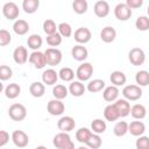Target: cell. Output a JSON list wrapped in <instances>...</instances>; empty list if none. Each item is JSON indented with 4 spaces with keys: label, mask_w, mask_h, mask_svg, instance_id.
<instances>
[{
    "label": "cell",
    "mask_w": 149,
    "mask_h": 149,
    "mask_svg": "<svg viewBox=\"0 0 149 149\" xmlns=\"http://www.w3.org/2000/svg\"><path fill=\"white\" fill-rule=\"evenodd\" d=\"M54 146L57 149H74V143L71 140V136L68 133L59 132L54 136L52 140Z\"/></svg>",
    "instance_id": "1"
},
{
    "label": "cell",
    "mask_w": 149,
    "mask_h": 149,
    "mask_svg": "<svg viewBox=\"0 0 149 149\" xmlns=\"http://www.w3.org/2000/svg\"><path fill=\"white\" fill-rule=\"evenodd\" d=\"M122 95L128 101H136L142 97V88L139 85H126L122 88Z\"/></svg>",
    "instance_id": "2"
},
{
    "label": "cell",
    "mask_w": 149,
    "mask_h": 149,
    "mask_svg": "<svg viewBox=\"0 0 149 149\" xmlns=\"http://www.w3.org/2000/svg\"><path fill=\"white\" fill-rule=\"evenodd\" d=\"M8 115L14 121H22L27 116V109L22 104H13L8 108Z\"/></svg>",
    "instance_id": "3"
},
{
    "label": "cell",
    "mask_w": 149,
    "mask_h": 149,
    "mask_svg": "<svg viewBox=\"0 0 149 149\" xmlns=\"http://www.w3.org/2000/svg\"><path fill=\"white\" fill-rule=\"evenodd\" d=\"M44 55H45V59H47V65H50V66L58 65L63 58L62 51L57 48H48L44 51Z\"/></svg>",
    "instance_id": "4"
},
{
    "label": "cell",
    "mask_w": 149,
    "mask_h": 149,
    "mask_svg": "<svg viewBox=\"0 0 149 149\" xmlns=\"http://www.w3.org/2000/svg\"><path fill=\"white\" fill-rule=\"evenodd\" d=\"M93 74V65L88 62H84L81 63L77 71H76V77L78 78L79 81H87L90 80V78Z\"/></svg>",
    "instance_id": "5"
},
{
    "label": "cell",
    "mask_w": 149,
    "mask_h": 149,
    "mask_svg": "<svg viewBox=\"0 0 149 149\" xmlns=\"http://www.w3.org/2000/svg\"><path fill=\"white\" fill-rule=\"evenodd\" d=\"M128 59L134 66H140L146 61V54L141 48H133L128 52Z\"/></svg>",
    "instance_id": "6"
},
{
    "label": "cell",
    "mask_w": 149,
    "mask_h": 149,
    "mask_svg": "<svg viewBox=\"0 0 149 149\" xmlns=\"http://www.w3.org/2000/svg\"><path fill=\"white\" fill-rule=\"evenodd\" d=\"M132 9L126 5V2H120L114 8V15L120 21H127L132 16Z\"/></svg>",
    "instance_id": "7"
},
{
    "label": "cell",
    "mask_w": 149,
    "mask_h": 149,
    "mask_svg": "<svg viewBox=\"0 0 149 149\" xmlns=\"http://www.w3.org/2000/svg\"><path fill=\"white\" fill-rule=\"evenodd\" d=\"M47 111L49 112L50 115H54V116H58V115H62L65 111V106L64 104L62 102V100H58V99H51L49 100L48 105H47Z\"/></svg>",
    "instance_id": "8"
},
{
    "label": "cell",
    "mask_w": 149,
    "mask_h": 149,
    "mask_svg": "<svg viewBox=\"0 0 149 149\" xmlns=\"http://www.w3.org/2000/svg\"><path fill=\"white\" fill-rule=\"evenodd\" d=\"M19 13H20L19 7H17V5H16L15 2H13V1L6 2V3L3 5V7H2V14H3V16H5L6 19H8V20H15V19H17ZM15 21H16V20H15Z\"/></svg>",
    "instance_id": "9"
},
{
    "label": "cell",
    "mask_w": 149,
    "mask_h": 149,
    "mask_svg": "<svg viewBox=\"0 0 149 149\" xmlns=\"http://www.w3.org/2000/svg\"><path fill=\"white\" fill-rule=\"evenodd\" d=\"M57 127L61 132L63 133H69L71 130L74 129L76 127V121L72 116H69V115H65V116H62L58 121H57Z\"/></svg>",
    "instance_id": "10"
},
{
    "label": "cell",
    "mask_w": 149,
    "mask_h": 149,
    "mask_svg": "<svg viewBox=\"0 0 149 149\" xmlns=\"http://www.w3.org/2000/svg\"><path fill=\"white\" fill-rule=\"evenodd\" d=\"M73 37H74V41L78 43V44H85L87 42H90L91 37H92V33L88 28L86 27H80L78 28L74 34H73Z\"/></svg>",
    "instance_id": "11"
},
{
    "label": "cell",
    "mask_w": 149,
    "mask_h": 149,
    "mask_svg": "<svg viewBox=\"0 0 149 149\" xmlns=\"http://www.w3.org/2000/svg\"><path fill=\"white\" fill-rule=\"evenodd\" d=\"M12 141L17 148H24L29 143V137L23 130H14L12 133Z\"/></svg>",
    "instance_id": "12"
},
{
    "label": "cell",
    "mask_w": 149,
    "mask_h": 149,
    "mask_svg": "<svg viewBox=\"0 0 149 149\" xmlns=\"http://www.w3.org/2000/svg\"><path fill=\"white\" fill-rule=\"evenodd\" d=\"M29 62L36 69H43L47 65L45 55H44V52H41V51H33L29 55Z\"/></svg>",
    "instance_id": "13"
},
{
    "label": "cell",
    "mask_w": 149,
    "mask_h": 149,
    "mask_svg": "<svg viewBox=\"0 0 149 149\" xmlns=\"http://www.w3.org/2000/svg\"><path fill=\"white\" fill-rule=\"evenodd\" d=\"M71 56L78 62H84L88 57V51L83 44H77L71 49Z\"/></svg>",
    "instance_id": "14"
},
{
    "label": "cell",
    "mask_w": 149,
    "mask_h": 149,
    "mask_svg": "<svg viewBox=\"0 0 149 149\" xmlns=\"http://www.w3.org/2000/svg\"><path fill=\"white\" fill-rule=\"evenodd\" d=\"M13 59L16 64H24L28 61V51L26 49V47L23 45H19L14 49L13 51Z\"/></svg>",
    "instance_id": "15"
},
{
    "label": "cell",
    "mask_w": 149,
    "mask_h": 149,
    "mask_svg": "<svg viewBox=\"0 0 149 149\" xmlns=\"http://www.w3.org/2000/svg\"><path fill=\"white\" fill-rule=\"evenodd\" d=\"M59 76H58V72L54 69H47L43 73H42V83L44 85H55L58 80Z\"/></svg>",
    "instance_id": "16"
},
{
    "label": "cell",
    "mask_w": 149,
    "mask_h": 149,
    "mask_svg": "<svg viewBox=\"0 0 149 149\" xmlns=\"http://www.w3.org/2000/svg\"><path fill=\"white\" fill-rule=\"evenodd\" d=\"M119 88L114 85H109L107 87L104 88L102 91V98L105 101L107 102H113V101H116L118 100V97H119Z\"/></svg>",
    "instance_id": "17"
},
{
    "label": "cell",
    "mask_w": 149,
    "mask_h": 149,
    "mask_svg": "<svg viewBox=\"0 0 149 149\" xmlns=\"http://www.w3.org/2000/svg\"><path fill=\"white\" fill-rule=\"evenodd\" d=\"M109 3L105 0H99L94 3V7H93V10H94V14L98 16V17H105L109 14Z\"/></svg>",
    "instance_id": "18"
},
{
    "label": "cell",
    "mask_w": 149,
    "mask_h": 149,
    "mask_svg": "<svg viewBox=\"0 0 149 149\" xmlns=\"http://www.w3.org/2000/svg\"><path fill=\"white\" fill-rule=\"evenodd\" d=\"M114 106L118 109L120 118H125V116L130 114V108L132 107H130V104H129L128 100H126V99H118L114 102Z\"/></svg>",
    "instance_id": "19"
},
{
    "label": "cell",
    "mask_w": 149,
    "mask_h": 149,
    "mask_svg": "<svg viewBox=\"0 0 149 149\" xmlns=\"http://www.w3.org/2000/svg\"><path fill=\"white\" fill-rule=\"evenodd\" d=\"M146 132V125L137 120V121H132L128 126V133H130V135L133 136H142Z\"/></svg>",
    "instance_id": "20"
},
{
    "label": "cell",
    "mask_w": 149,
    "mask_h": 149,
    "mask_svg": "<svg viewBox=\"0 0 149 149\" xmlns=\"http://www.w3.org/2000/svg\"><path fill=\"white\" fill-rule=\"evenodd\" d=\"M115 37H116V30L111 26H107V27L102 28V30L100 31V38L105 43L113 42L115 40Z\"/></svg>",
    "instance_id": "21"
},
{
    "label": "cell",
    "mask_w": 149,
    "mask_h": 149,
    "mask_svg": "<svg viewBox=\"0 0 149 149\" xmlns=\"http://www.w3.org/2000/svg\"><path fill=\"white\" fill-rule=\"evenodd\" d=\"M29 92L34 98H41L45 93V85L41 81H34L29 86Z\"/></svg>",
    "instance_id": "22"
},
{
    "label": "cell",
    "mask_w": 149,
    "mask_h": 149,
    "mask_svg": "<svg viewBox=\"0 0 149 149\" xmlns=\"http://www.w3.org/2000/svg\"><path fill=\"white\" fill-rule=\"evenodd\" d=\"M86 91V87L84 86L83 81L79 80H74L71 81L70 86H69V93H71L73 97H81Z\"/></svg>",
    "instance_id": "23"
},
{
    "label": "cell",
    "mask_w": 149,
    "mask_h": 149,
    "mask_svg": "<svg viewBox=\"0 0 149 149\" xmlns=\"http://www.w3.org/2000/svg\"><path fill=\"white\" fill-rule=\"evenodd\" d=\"M109 80H111V83H112V85H114V86H122V85H125L126 84V81H127V77H126V74L122 72V71H113L112 73H111V76H109Z\"/></svg>",
    "instance_id": "24"
},
{
    "label": "cell",
    "mask_w": 149,
    "mask_h": 149,
    "mask_svg": "<svg viewBox=\"0 0 149 149\" xmlns=\"http://www.w3.org/2000/svg\"><path fill=\"white\" fill-rule=\"evenodd\" d=\"M29 23L26 21V20H22V19H19L14 22L13 24V30L16 35H26L29 30Z\"/></svg>",
    "instance_id": "25"
},
{
    "label": "cell",
    "mask_w": 149,
    "mask_h": 149,
    "mask_svg": "<svg viewBox=\"0 0 149 149\" xmlns=\"http://www.w3.org/2000/svg\"><path fill=\"white\" fill-rule=\"evenodd\" d=\"M5 95L8 98V99H15L20 95L21 93V87L19 84L16 83H12V84H8L6 87H5Z\"/></svg>",
    "instance_id": "26"
},
{
    "label": "cell",
    "mask_w": 149,
    "mask_h": 149,
    "mask_svg": "<svg viewBox=\"0 0 149 149\" xmlns=\"http://www.w3.org/2000/svg\"><path fill=\"white\" fill-rule=\"evenodd\" d=\"M130 115L135 120H142L147 115V108L141 104H135L130 108Z\"/></svg>",
    "instance_id": "27"
},
{
    "label": "cell",
    "mask_w": 149,
    "mask_h": 149,
    "mask_svg": "<svg viewBox=\"0 0 149 149\" xmlns=\"http://www.w3.org/2000/svg\"><path fill=\"white\" fill-rule=\"evenodd\" d=\"M104 116H105V119L107 121H111V122L112 121H116L120 118L119 112L115 108L114 104H109V105H107L105 107V109H104Z\"/></svg>",
    "instance_id": "28"
},
{
    "label": "cell",
    "mask_w": 149,
    "mask_h": 149,
    "mask_svg": "<svg viewBox=\"0 0 149 149\" xmlns=\"http://www.w3.org/2000/svg\"><path fill=\"white\" fill-rule=\"evenodd\" d=\"M42 43H43V40L38 34H31L27 40L28 48H30L34 51H38V49L42 47Z\"/></svg>",
    "instance_id": "29"
},
{
    "label": "cell",
    "mask_w": 149,
    "mask_h": 149,
    "mask_svg": "<svg viewBox=\"0 0 149 149\" xmlns=\"http://www.w3.org/2000/svg\"><path fill=\"white\" fill-rule=\"evenodd\" d=\"M105 88V81L102 79H93V80H90L87 86H86V90L91 93H97V92H100Z\"/></svg>",
    "instance_id": "30"
},
{
    "label": "cell",
    "mask_w": 149,
    "mask_h": 149,
    "mask_svg": "<svg viewBox=\"0 0 149 149\" xmlns=\"http://www.w3.org/2000/svg\"><path fill=\"white\" fill-rule=\"evenodd\" d=\"M68 94H69V88H66V86L63 84H57L52 88V95L55 97V99L63 100L64 98L68 97Z\"/></svg>",
    "instance_id": "31"
},
{
    "label": "cell",
    "mask_w": 149,
    "mask_h": 149,
    "mask_svg": "<svg viewBox=\"0 0 149 149\" xmlns=\"http://www.w3.org/2000/svg\"><path fill=\"white\" fill-rule=\"evenodd\" d=\"M92 134H93V132L91 129H88L86 127H81L76 132V139L78 142L86 144V142L88 141V139L91 137Z\"/></svg>",
    "instance_id": "32"
},
{
    "label": "cell",
    "mask_w": 149,
    "mask_h": 149,
    "mask_svg": "<svg viewBox=\"0 0 149 149\" xmlns=\"http://www.w3.org/2000/svg\"><path fill=\"white\" fill-rule=\"evenodd\" d=\"M106 128H107L106 121H104L102 119H94L91 122V130L94 134H102L106 132Z\"/></svg>",
    "instance_id": "33"
},
{
    "label": "cell",
    "mask_w": 149,
    "mask_h": 149,
    "mask_svg": "<svg viewBox=\"0 0 149 149\" xmlns=\"http://www.w3.org/2000/svg\"><path fill=\"white\" fill-rule=\"evenodd\" d=\"M40 1L38 0H23L22 2V8L24 13L27 14H33L38 9Z\"/></svg>",
    "instance_id": "34"
},
{
    "label": "cell",
    "mask_w": 149,
    "mask_h": 149,
    "mask_svg": "<svg viewBox=\"0 0 149 149\" xmlns=\"http://www.w3.org/2000/svg\"><path fill=\"white\" fill-rule=\"evenodd\" d=\"M135 81L140 87L141 86H148L149 85V72L147 70H141V71L136 72Z\"/></svg>",
    "instance_id": "35"
},
{
    "label": "cell",
    "mask_w": 149,
    "mask_h": 149,
    "mask_svg": "<svg viewBox=\"0 0 149 149\" xmlns=\"http://www.w3.org/2000/svg\"><path fill=\"white\" fill-rule=\"evenodd\" d=\"M128 126H129V123H127L126 121H119V122H116L115 126H114V128H113L114 135L115 136H119V137L125 136L128 133Z\"/></svg>",
    "instance_id": "36"
},
{
    "label": "cell",
    "mask_w": 149,
    "mask_h": 149,
    "mask_svg": "<svg viewBox=\"0 0 149 149\" xmlns=\"http://www.w3.org/2000/svg\"><path fill=\"white\" fill-rule=\"evenodd\" d=\"M58 76H59V78H61L63 81H72L73 78H74V76H76V73H74V71H73L71 68L65 66V68H62V69L59 70Z\"/></svg>",
    "instance_id": "37"
},
{
    "label": "cell",
    "mask_w": 149,
    "mask_h": 149,
    "mask_svg": "<svg viewBox=\"0 0 149 149\" xmlns=\"http://www.w3.org/2000/svg\"><path fill=\"white\" fill-rule=\"evenodd\" d=\"M88 3L86 0H74L72 2V9L77 14H84L87 12Z\"/></svg>",
    "instance_id": "38"
},
{
    "label": "cell",
    "mask_w": 149,
    "mask_h": 149,
    "mask_svg": "<svg viewBox=\"0 0 149 149\" xmlns=\"http://www.w3.org/2000/svg\"><path fill=\"white\" fill-rule=\"evenodd\" d=\"M135 27L140 31H147L149 30V16L141 15L135 21Z\"/></svg>",
    "instance_id": "39"
},
{
    "label": "cell",
    "mask_w": 149,
    "mask_h": 149,
    "mask_svg": "<svg viewBox=\"0 0 149 149\" xmlns=\"http://www.w3.org/2000/svg\"><path fill=\"white\" fill-rule=\"evenodd\" d=\"M57 29H58V26H56V23H55L54 20L47 19L43 22V31L47 34V36L52 35V34H56L57 33Z\"/></svg>",
    "instance_id": "40"
},
{
    "label": "cell",
    "mask_w": 149,
    "mask_h": 149,
    "mask_svg": "<svg viewBox=\"0 0 149 149\" xmlns=\"http://www.w3.org/2000/svg\"><path fill=\"white\" fill-rule=\"evenodd\" d=\"M102 144V140L100 137L99 134H92L91 137L88 139V141L86 142V146L90 148V149H99Z\"/></svg>",
    "instance_id": "41"
},
{
    "label": "cell",
    "mask_w": 149,
    "mask_h": 149,
    "mask_svg": "<svg viewBox=\"0 0 149 149\" xmlns=\"http://www.w3.org/2000/svg\"><path fill=\"white\" fill-rule=\"evenodd\" d=\"M58 33L62 37H70L72 35V27L68 22H61L58 24Z\"/></svg>",
    "instance_id": "42"
},
{
    "label": "cell",
    "mask_w": 149,
    "mask_h": 149,
    "mask_svg": "<svg viewBox=\"0 0 149 149\" xmlns=\"http://www.w3.org/2000/svg\"><path fill=\"white\" fill-rule=\"evenodd\" d=\"M62 35L57 31L56 34H52V35H49L47 36V43L50 45V47H58L61 43H62Z\"/></svg>",
    "instance_id": "43"
},
{
    "label": "cell",
    "mask_w": 149,
    "mask_h": 149,
    "mask_svg": "<svg viewBox=\"0 0 149 149\" xmlns=\"http://www.w3.org/2000/svg\"><path fill=\"white\" fill-rule=\"evenodd\" d=\"M12 42V35L8 30L6 29H1L0 30V45L1 47H6Z\"/></svg>",
    "instance_id": "44"
},
{
    "label": "cell",
    "mask_w": 149,
    "mask_h": 149,
    "mask_svg": "<svg viewBox=\"0 0 149 149\" xmlns=\"http://www.w3.org/2000/svg\"><path fill=\"white\" fill-rule=\"evenodd\" d=\"M13 76V70L8 65H1L0 66V79L1 80H8Z\"/></svg>",
    "instance_id": "45"
},
{
    "label": "cell",
    "mask_w": 149,
    "mask_h": 149,
    "mask_svg": "<svg viewBox=\"0 0 149 149\" xmlns=\"http://www.w3.org/2000/svg\"><path fill=\"white\" fill-rule=\"evenodd\" d=\"M136 149H149V137L148 136H139L135 142Z\"/></svg>",
    "instance_id": "46"
},
{
    "label": "cell",
    "mask_w": 149,
    "mask_h": 149,
    "mask_svg": "<svg viewBox=\"0 0 149 149\" xmlns=\"http://www.w3.org/2000/svg\"><path fill=\"white\" fill-rule=\"evenodd\" d=\"M126 5L130 9H136V8H140L143 5V0H127Z\"/></svg>",
    "instance_id": "47"
},
{
    "label": "cell",
    "mask_w": 149,
    "mask_h": 149,
    "mask_svg": "<svg viewBox=\"0 0 149 149\" xmlns=\"http://www.w3.org/2000/svg\"><path fill=\"white\" fill-rule=\"evenodd\" d=\"M9 141V134L6 130H0V147L2 148Z\"/></svg>",
    "instance_id": "48"
},
{
    "label": "cell",
    "mask_w": 149,
    "mask_h": 149,
    "mask_svg": "<svg viewBox=\"0 0 149 149\" xmlns=\"http://www.w3.org/2000/svg\"><path fill=\"white\" fill-rule=\"evenodd\" d=\"M35 149H48L47 147H44V146H37Z\"/></svg>",
    "instance_id": "49"
},
{
    "label": "cell",
    "mask_w": 149,
    "mask_h": 149,
    "mask_svg": "<svg viewBox=\"0 0 149 149\" xmlns=\"http://www.w3.org/2000/svg\"><path fill=\"white\" fill-rule=\"evenodd\" d=\"M77 149H90L88 147H84V146H81V147H79V148H77Z\"/></svg>",
    "instance_id": "50"
},
{
    "label": "cell",
    "mask_w": 149,
    "mask_h": 149,
    "mask_svg": "<svg viewBox=\"0 0 149 149\" xmlns=\"http://www.w3.org/2000/svg\"><path fill=\"white\" fill-rule=\"evenodd\" d=\"M147 13H148V15H149V5H148V7H147Z\"/></svg>",
    "instance_id": "51"
},
{
    "label": "cell",
    "mask_w": 149,
    "mask_h": 149,
    "mask_svg": "<svg viewBox=\"0 0 149 149\" xmlns=\"http://www.w3.org/2000/svg\"><path fill=\"white\" fill-rule=\"evenodd\" d=\"M2 149H5V148H2Z\"/></svg>",
    "instance_id": "52"
}]
</instances>
